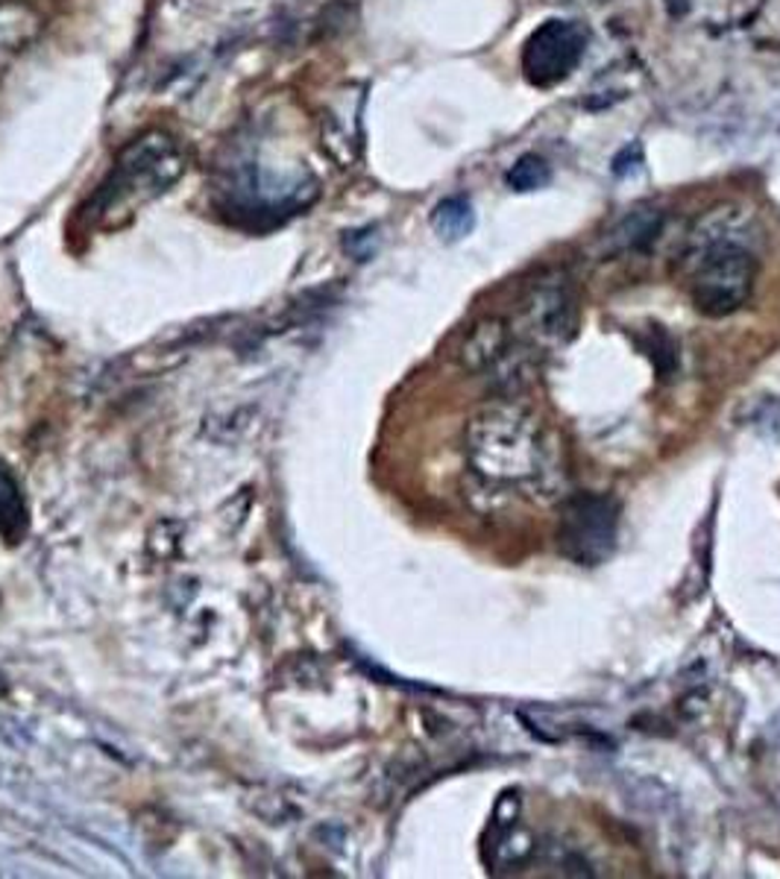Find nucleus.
I'll use <instances>...</instances> for the list:
<instances>
[{"mask_svg": "<svg viewBox=\"0 0 780 879\" xmlns=\"http://www.w3.org/2000/svg\"><path fill=\"white\" fill-rule=\"evenodd\" d=\"M220 193H223V209L232 211L236 218L238 214L256 218V227L261 218L282 223V218H291L318 200V179L305 170L291 176L279 174L252 156H238L223 168Z\"/></svg>", "mask_w": 780, "mask_h": 879, "instance_id": "nucleus-4", "label": "nucleus"}, {"mask_svg": "<svg viewBox=\"0 0 780 879\" xmlns=\"http://www.w3.org/2000/svg\"><path fill=\"white\" fill-rule=\"evenodd\" d=\"M584 51L587 30L579 21L549 18L522 44V74L534 88H552L581 65Z\"/></svg>", "mask_w": 780, "mask_h": 879, "instance_id": "nucleus-6", "label": "nucleus"}, {"mask_svg": "<svg viewBox=\"0 0 780 879\" xmlns=\"http://www.w3.org/2000/svg\"><path fill=\"white\" fill-rule=\"evenodd\" d=\"M663 211L657 209H634L625 218L616 220V227L604 234V252L607 255H625V252H648L657 234L663 232Z\"/></svg>", "mask_w": 780, "mask_h": 879, "instance_id": "nucleus-9", "label": "nucleus"}, {"mask_svg": "<svg viewBox=\"0 0 780 879\" xmlns=\"http://www.w3.org/2000/svg\"><path fill=\"white\" fill-rule=\"evenodd\" d=\"M613 176H620V179H625V176L637 174L639 165H643V147H639V142H631L625 144L616 156H613Z\"/></svg>", "mask_w": 780, "mask_h": 879, "instance_id": "nucleus-14", "label": "nucleus"}, {"mask_svg": "<svg viewBox=\"0 0 780 879\" xmlns=\"http://www.w3.org/2000/svg\"><path fill=\"white\" fill-rule=\"evenodd\" d=\"M620 502L604 493H575L561 507L558 548L579 566H602L616 552Z\"/></svg>", "mask_w": 780, "mask_h": 879, "instance_id": "nucleus-5", "label": "nucleus"}, {"mask_svg": "<svg viewBox=\"0 0 780 879\" xmlns=\"http://www.w3.org/2000/svg\"><path fill=\"white\" fill-rule=\"evenodd\" d=\"M42 30V18L21 0H0V62L27 51Z\"/></svg>", "mask_w": 780, "mask_h": 879, "instance_id": "nucleus-10", "label": "nucleus"}, {"mask_svg": "<svg viewBox=\"0 0 780 879\" xmlns=\"http://www.w3.org/2000/svg\"><path fill=\"white\" fill-rule=\"evenodd\" d=\"M737 209H716L687 238V291L698 314L728 317L748 302L757 282V255L742 241Z\"/></svg>", "mask_w": 780, "mask_h": 879, "instance_id": "nucleus-2", "label": "nucleus"}, {"mask_svg": "<svg viewBox=\"0 0 780 879\" xmlns=\"http://www.w3.org/2000/svg\"><path fill=\"white\" fill-rule=\"evenodd\" d=\"M511 349V328L499 317H487L472 326L461 346V364L467 373H490Z\"/></svg>", "mask_w": 780, "mask_h": 879, "instance_id": "nucleus-8", "label": "nucleus"}, {"mask_svg": "<svg viewBox=\"0 0 780 879\" xmlns=\"http://www.w3.org/2000/svg\"><path fill=\"white\" fill-rule=\"evenodd\" d=\"M472 227H476V211H472V202L467 197H461V193L458 197H446L431 211V229L446 243L464 241L472 232Z\"/></svg>", "mask_w": 780, "mask_h": 879, "instance_id": "nucleus-11", "label": "nucleus"}, {"mask_svg": "<svg viewBox=\"0 0 780 879\" xmlns=\"http://www.w3.org/2000/svg\"><path fill=\"white\" fill-rule=\"evenodd\" d=\"M188 170V153L168 129H147L121 147L110 176L92 197V218H115L121 211L156 200Z\"/></svg>", "mask_w": 780, "mask_h": 879, "instance_id": "nucleus-3", "label": "nucleus"}, {"mask_svg": "<svg viewBox=\"0 0 780 879\" xmlns=\"http://www.w3.org/2000/svg\"><path fill=\"white\" fill-rule=\"evenodd\" d=\"M549 179H552V168H549V161H545L543 156H538V153H526V156H520V159L508 168V174H505L508 188L517 193L540 191V188H545Z\"/></svg>", "mask_w": 780, "mask_h": 879, "instance_id": "nucleus-13", "label": "nucleus"}, {"mask_svg": "<svg viewBox=\"0 0 780 879\" xmlns=\"http://www.w3.org/2000/svg\"><path fill=\"white\" fill-rule=\"evenodd\" d=\"M464 452L472 475L496 490L538 486L558 472V449L549 426L511 396L485 405L467 422Z\"/></svg>", "mask_w": 780, "mask_h": 879, "instance_id": "nucleus-1", "label": "nucleus"}, {"mask_svg": "<svg viewBox=\"0 0 780 879\" xmlns=\"http://www.w3.org/2000/svg\"><path fill=\"white\" fill-rule=\"evenodd\" d=\"M0 534L7 536L9 543H18L27 534V507L21 499V486L15 478L9 475V469L0 463Z\"/></svg>", "mask_w": 780, "mask_h": 879, "instance_id": "nucleus-12", "label": "nucleus"}, {"mask_svg": "<svg viewBox=\"0 0 780 879\" xmlns=\"http://www.w3.org/2000/svg\"><path fill=\"white\" fill-rule=\"evenodd\" d=\"M522 335L529 349H552L566 344L579 326V305L563 279H543L531 285L520 308Z\"/></svg>", "mask_w": 780, "mask_h": 879, "instance_id": "nucleus-7", "label": "nucleus"}]
</instances>
